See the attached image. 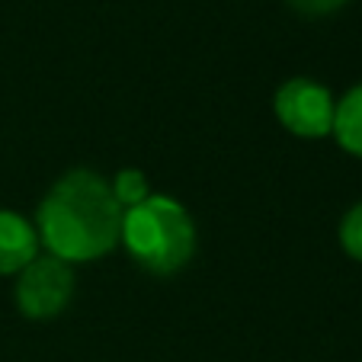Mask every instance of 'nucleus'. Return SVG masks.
Here are the masks:
<instances>
[{
    "mask_svg": "<svg viewBox=\"0 0 362 362\" xmlns=\"http://www.w3.org/2000/svg\"><path fill=\"white\" fill-rule=\"evenodd\" d=\"M122 231V205L110 180L77 167L45 192L35 212V234L52 257L64 263H93L116 250Z\"/></svg>",
    "mask_w": 362,
    "mask_h": 362,
    "instance_id": "nucleus-1",
    "label": "nucleus"
},
{
    "mask_svg": "<svg viewBox=\"0 0 362 362\" xmlns=\"http://www.w3.org/2000/svg\"><path fill=\"white\" fill-rule=\"evenodd\" d=\"M119 240L141 269L154 276H173L196 253V225L192 215L173 196H154L122 212Z\"/></svg>",
    "mask_w": 362,
    "mask_h": 362,
    "instance_id": "nucleus-2",
    "label": "nucleus"
},
{
    "mask_svg": "<svg viewBox=\"0 0 362 362\" xmlns=\"http://www.w3.org/2000/svg\"><path fill=\"white\" fill-rule=\"evenodd\" d=\"M334 110L337 100L324 83L311 81V77H292V81L279 83L273 96V112L286 132L308 141L327 138L334 129Z\"/></svg>",
    "mask_w": 362,
    "mask_h": 362,
    "instance_id": "nucleus-3",
    "label": "nucleus"
},
{
    "mask_svg": "<svg viewBox=\"0 0 362 362\" xmlns=\"http://www.w3.org/2000/svg\"><path fill=\"white\" fill-rule=\"evenodd\" d=\"M74 298V269L58 257H35L16 273V308L29 321L58 317Z\"/></svg>",
    "mask_w": 362,
    "mask_h": 362,
    "instance_id": "nucleus-4",
    "label": "nucleus"
},
{
    "mask_svg": "<svg viewBox=\"0 0 362 362\" xmlns=\"http://www.w3.org/2000/svg\"><path fill=\"white\" fill-rule=\"evenodd\" d=\"M39 257V234L20 212L0 209V276H13Z\"/></svg>",
    "mask_w": 362,
    "mask_h": 362,
    "instance_id": "nucleus-5",
    "label": "nucleus"
},
{
    "mask_svg": "<svg viewBox=\"0 0 362 362\" xmlns=\"http://www.w3.org/2000/svg\"><path fill=\"white\" fill-rule=\"evenodd\" d=\"M330 135L337 138V144H340L346 154L362 158V83L349 87L346 93L337 100Z\"/></svg>",
    "mask_w": 362,
    "mask_h": 362,
    "instance_id": "nucleus-6",
    "label": "nucleus"
},
{
    "mask_svg": "<svg viewBox=\"0 0 362 362\" xmlns=\"http://www.w3.org/2000/svg\"><path fill=\"white\" fill-rule=\"evenodd\" d=\"M110 189H112V196H116V202L122 205V212L132 209V205L144 202V199L151 196L148 177H144L138 167H125V170H119L116 177L110 180Z\"/></svg>",
    "mask_w": 362,
    "mask_h": 362,
    "instance_id": "nucleus-7",
    "label": "nucleus"
},
{
    "mask_svg": "<svg viewBox=\"0 0 362 362\" xmlns=\"http://www.w3.org/2000/svg\"><path fill=\"white\" fill-rule=\"evenodd\" d=\"M340 247L349 260L362 263V202H356L340 221Z\"/></svg>",
    "mask_w": 362,
    "mask_h": 362,
    "instance_id": "nucleus-8",
    "label": "nucleus"
},
{
    "mask_svg": "<svg viewBox=\"0 0 362 362\" xmlns=\"http://www.w3.org/2000/svg\"><path fill=\"white\" fill-rule=\"evenodd\" d=\"M286 4L301 16H327L337 13L340 7H346L349 0H286Z\"/></svg>",
    "mask_w": 362,
    "mask_h": 362,
    "instance_id": "nucleus-9",
    "label": "nucleus"
}]
</instances>
